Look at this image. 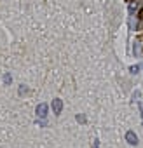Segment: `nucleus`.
Returning <instances> with one entry per match:
<instances>
[{
  "label": "nucleus",
  "mask_w": 143,
  "mask_h": 148,
  "mask_svg": "<svg viewBox=\"0 0 143 148\" xmlns=\"http://www.w3.org/2000/svg\"><path fill=\"white\" fill-rule=\"evenodd\" d=\"M126 141H127L129 145H138V138H136V134H134L133 131H129V132L126 134Z\"/></svg>",
  "instance_id": "obj_3"
},
{
  "label": "nucleus",
  "mask_w": 143,
  "mask_h": 148,
  "mask_svg": "<svg viewBox=\"0 0 143 148\" xmlns=\"http://www.w3.org/2000/svg\"><path fill=\"white\" fill-rule=\"evenodd\" d=\"M25 92H28V89H26V87H23V86H21V87H19V94H25Z\"/></svg>",
  "instance_id": "obj_6"
},
{
  "label": "nucleus",
  "mask_w": 143,
  "mask_h": 148,
  "mask_svg": "<svg viewBox=\"0 0 143 148\" xmlns=\"http://www.w3.org/2000/svg\"><path fill=\"white\" fill-rule=\"evenodd\" d=\"M51 106H52V112H54L56 115H59V113H61V110H63V101H61V99H54Z\"/></svg>",
  "instance_id": "obj_2"
},
{
  "label": "nucleus",
  "mask_w": 143,
  "mask_h": 148,
  "mask_svg": "<svg viewBox=\"0 0 143 148\" xmlns=\"http://www.w3.org/2000/svg\"><path fill=\"white\" fill-rule=\"evenodd\" d=\"M138 70H140V64H136V66H131V73H138Z\"/></svg>",
  "instance_id": "obj_5"
},
{
  "label": "nucleus",
  "mask_w": 143,
  "mask_h": 148,
  "mask_svg": "<svg viewBox=\"0 0 143 148\" xmlns=\"http://www.w3.org/2000/svg\"><path fill=\"white\" fill-rule=\"evenodd\" d=\"M47 110H49V106H47L45 103H40V105L37 106V115H38L40 119H45V117H47Z\"/></svg>",
  "instance_id": "obj_1"
},
{
  "label": "nucleus",
  "mask_w": 143,
  "mask_h": 148,
  "mask_svg": "<svg viewBox=\"0 0 143 148\" xmlns=\"http://www.w3.org/2000/svg\"><path fill=\"white\" fill-rule=\"evenodd\" d=\"M77 120H79V122H86V117H84V115H77Z\"/></svg>",
  "instance_id": "obj_7"
},
{
  "label": "nucleus",
  "mask_w": 143,
  "mask_h": 148,
  "mask_svg": "<svg viewBox=\"0 0 143 148\" xmlns=\"http://www.w3.org/2000/svg\"><path fill=\"white\" fill-rule=\"evenodd\" d=\"M127 2H131V0H127Z\"/></svg>",
  "instance_id": "obj_11"
},
{
  "label": "nucleus",
  "mask_w": 143,
  "mask_h": 148,
  "mask_svg": "<svg viewBox=\"0 0 143 148\" xmlns=\"http://www.w3.org/2000/svg\"><path fill=\"white\" fill-rule=\"evenodd\" d=\"M140 19H143V11H140Z\"/></svg>",
  "instance_id": "obj_10"
},
{
  "label": "nucleus",
  "mask_w": 143,
  "mask_h": 148,
  "mask_svg": "<svg viewBox=\"0 0 143 148\" xmlns=\"http://www.w3.org/2000/svg\"><path fill=\"white\" fill-rule=\"evenodd\" d=\"M138 106H140V112H141V117H143V103H140Z\"/></svg>",
  "instance_id": "obj_8"
},
{
  "label": "nucleus",
  "mask_w": 143,
  "mask_h": 148,
  "mask_svg": "<svg viewBox=\"0 0 143 148\" xmlns=\"http://www.w3.org/2000/svg\"><path fill=\"white\" fill-rule=\"evenodd\" d=\"M98 146H100V143H98V139H96V141H94V148H98Z\"/></svg>",
  "instance_id": "obj_9"
},
{
  "label": "nucleus",
  "mask_w": 143,
  "mask_h": 148,
  "mask_svg": "<svg viewBox=\"0 0 143 148\" xmlns=\"http://www.w3.org/2000/svg\"><path fill=\"white\" fill-rule=\"evenodd\" d=\"M4 82H6V84H11V82H12V77L9 75V73H7V75H4Z\"/></svg>",
  "instance_id": "obj_4"
}]
</instances>
